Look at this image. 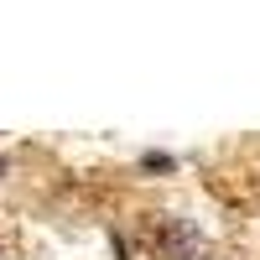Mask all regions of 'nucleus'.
I'll return each mask as SVG.
<instances>
[{"mask_svg": "<svg viewBox=\"0 0 260 260\" xmlns=\"http://www.w3.org/2000/svg\"><path fill=\"white\" fill-rule=\"evenodd\" d=\"M141 161H146L151 172H167V167H172V156H156V151H151V156H141Z\"/></svg>", "mask_w": 260, "mask_h": 260, "instance_id": "f257e3e1", "label": "nucleus"}, {"mask_svg": "<svg viewBox=\"0 0 260 260\" xmlns=\"http://www.w3.org/2000/svg\"><path fill=\"white\" fill-rule=\"evenodd\" d=\"M0 172H6V161H0Z\"/></svg>", "mask_w": 260, "mask_h": 260, "instance_id": "f03ea898", "label": "nucleus"}]
</instances>
